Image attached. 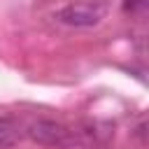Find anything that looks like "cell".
<instances>
[{"instance_id":"6da1fadb","label":"cell","mask_w":149,"mask_h":149,"mask_svg":"<svg viewBox=\"0 0 149 149\" xmlns=\"http://www.w3.org/2000/svg\"><path fill=\"white\" fill-rule=\"evenodd\" d=\"M26 135L44 147H56V149H68L79 144V133L72 130L70 126L61 123V121H51V119H37L26 128Z\"/></svg>"},{"instance_id":"7a4b0ae2","label":"cell","mask_w":149,"mask_h":149,"mask_svg":"<svg viewBox=\"0 0 149 149\" xmlns=\"http://www.w3.org/2000/svg\"><path fill=\"white\" fill-rule=\"evenodd\" d=\"M107 14V2L105 0H86V2H72L61 7L54 16L56 21L65 23V26H74V28H88L102 21V16Z\"/></svg>"},{"instance_id":"3957f363","label":"cell","mask_w":149,"mask_h":149,"mask_svg":"<svg viewBox=\"0 0 149 149\" xmlns=\"http://www.w3.org/2000/svg\"><path fill=\"white\" fill-rule=\"evenodd\" d=\"M21 137V126L12 116H0V147H12Z\"/></svg>"},{"instance_id":"277c9868","label":"cell","mask_w":149,"mask_h":149,"mask_svg":"<svg viewBox=\"0 0 149 149\" xmlns=\"http://www.w3.org/2000/svg\"><path fill=\"white\" fill-rule=\"evenodd\" d=\"M144 5H147V0H126V12H142L144 9Z\"/></svg>"}]
</instances>
